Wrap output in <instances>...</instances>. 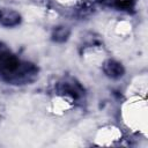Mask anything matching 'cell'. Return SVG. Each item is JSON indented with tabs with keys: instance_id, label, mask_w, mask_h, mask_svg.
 I'll use <instances>...</instances> for the list:
<instances>
[{
	"instance_id": "5b68a950",
	"label": "cell",
	"mask_w": 148,
	"mask_h": 148,
	"mask_svg": "<svg viewBox=\"0 0 148 148\" xmlns=\"http://www.w3.org/2000/svg\"><path fill=\"white\" fill-rule=\"evenodd\" d=\"M69 29L67 27H57L54 28L53 32H52V40L57 42V43H64L68 39L69 37Z\"/></svg>"
},
{
	"instance_id": "277c9868",
	"label": "cell",
	"mask_w": 148,
	"mask_h": 148,
	"mask_svg": "<svg viewBox=\"0 0 148 148\" xmlns=\"http://www.w3.org/2000/svg\"><path fill=\"white\" fill-rule=\"evenodd\" d=\"M103 72L108 77L119 79L125 74V68L120 62L112 59H108L103 62Z\"/></svg>"
},
{
	"instance_id": "7a4b0ae2",
	"label": "cell",
	"mask_w": 148,
	"mask_h": 148,
	"mask_svg": "<svg viewBox=\"0 0 148 148\" xmlns=\"http://www.w3.org/2000/svg\"><path fill=\"white\" fill-rule=\"evenodd\" d=\"M57 91L58 94L69 96L73 99H79L83 94V89L74 80H64L59 82L57 86Z\"/></svg>"
},
{
	"instance_id": "3957f363",
	"label": "cell",
	"mask_w": 148,
	"mask_h": 148,
	"mask_svg": "<svg viewBox=\"0 0 148 148\" xmlns=\"http://www.w3.org/2000/svg\"><path fill=\"white\" fill-rule=\"evenodd\" d=\"M21 23V15L9 8H0V24L6 28H13Z\"/></svg>"
},
{
	"instance_id": "6da1fadb",
	"label": "cell",
	"mask_w": 148,
	"mask_h": 148,
	"mask_svg": "<svg viewBox=\"0 0 148 148\" xmlns=\"http://www.w3.org/2000/svg\"><path fill=\"white\" fill-rule=\"evenodd\" d=\"M21 64V60L9 51H0V76L3 81L8 82V80L13 76Z\"/></svg>"
}]
</instances>
